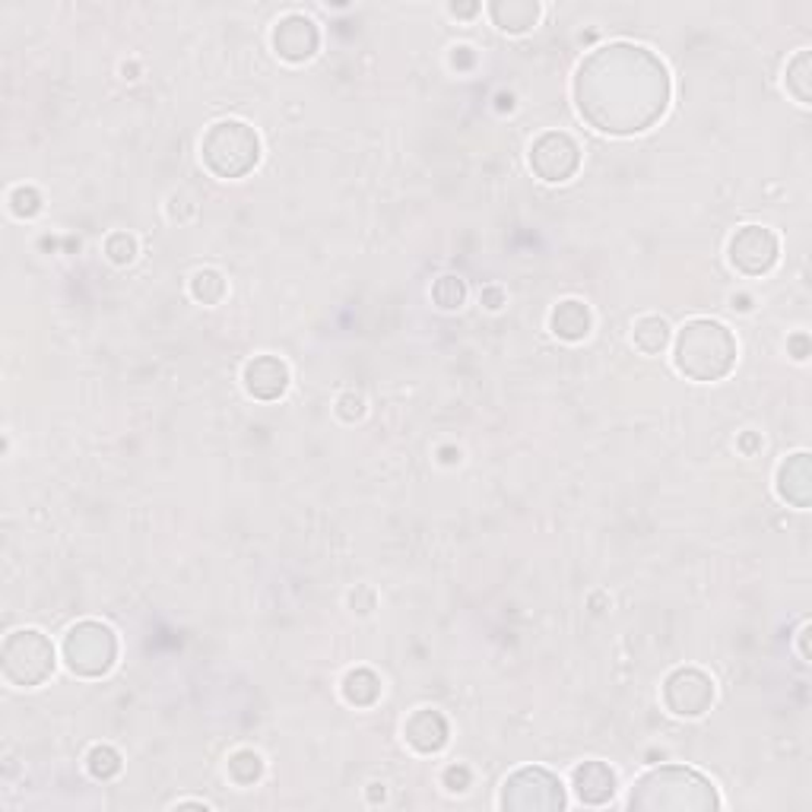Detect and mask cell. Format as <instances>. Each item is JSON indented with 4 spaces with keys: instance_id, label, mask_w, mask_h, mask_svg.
Instances as JSON below:
<instances>
[{
    "instance_id": "1",
    "label": "cell",
    "mask_w": 812,
    "mask_h": 812,
    "mask_svg": "<svg viewBox=\"0 0 812 812\" xmlns=\"http://www.w3.org/2000/svg\"><path fill=\"white\" fill-rule=\"evenodd\" d=\"M575 105L590 128L632 137L648 130L670 105V73L660 58L628 42L590 51L575 77Z\"/></svg>"
},
{
    "instance_id": "2",
    "label": "cell",
    "mask_w": 812,
    "mask_h": 812,
    "mask_svg": "<svg viewBox=\"0 0 812 812\" xmlns=\"http://www.w3.org/2000/svg\"><path fill=\"white\" fill-rule=\"evenodd\" d=\"M628 807L632 810H717L720 800H717L711 780L692 768L683 765H663V768H654L645 778L632 787V797H628Z\"/></svg>"
},
{
    "instance_id": "3",
    "label": "cell",
    "mask_w": 812,
    "mask_h": 812,
    "mask_svg": "<svg viewBox=\"0 0 812 812\" xmlns=\"http://www.w3.org/2000/svg\"><path fill=\"white\" fill-rule=\"evenodd\" d=\"M737 365V340L717 321H689L676 337V368L692 381H720Z\"/></svg>"
},
{
    "instance_id": "4",
    "label": "cell",
    "mask_w": 812,
    "mask_h": 812,
    "mask_svg": "<svg viewBox=\"0 0 812 812\" xmlns=\"http://www.w3.org/2000/svg\"><path fill=\"white\" fill-rule=\"evenodd\" d=\"M200 156L216 178H242L258 165L260 140L245 121H220L207 130Z\"/></svg>"
},
{
    "instance_id": "5",
    "label": "cell",
    "mask_w": 812,
    "mask_h": 812,
    "mask_svg": "<svg viewBox=\"0 0 812 812\" xmlns=\"http://www.w3.org/2000/svg\"><path fill=\"white\" fill-rule=\"evenodd\" d=\"M0 667H3L7 683L33 689V685H42L55 673V648L42 632L20 628L3 642Z\"/></svg>"
},
{
    "instance_id": "6",
    "label": "cell",
    "mask_w": 812,
    "mask_h": 812,
    "mask_svg": "<svg viewBox=\"0 0 812 812\" xmlns=\"http://www.w3.org/2000/svg\"><path fill=\"white\" fill-rule=\"evenodd\" d=\"M118 657V638L102 622H80L67 632L64 660L77 676H102L111 670Z\"/></svg>"
},
{
    "instance_id": "7",
    "label": "cell",
    "mask_w": 812,
    "mask_h": 812,
    "mask_svg": "<svg viewBox=\"0 0 812 812\" xmlns=\"http://www.w3.org/2000/svg\"><path fill=\"white\" fill-rule=\"evenodd\" d=\"M502 807L520 812L562 810L565 807V790H562L558 778L550 775L546 768H520V772H515L511 778L505 780Z\"/></svg>"
},
{
    "instance_id": "8",
    "label": "cell",
    "mask_w": 812,
    "mask_h": 812,
    "mask_svg": "<svg viewBox=\"0 0 812 812\" xmlns=\"http://www.w3.org/2000/svg\"><path fill=\"white\" fill-rule=\"evenodd\" d=\"M578 165H581V150L562 130H550V133L537 137L530 146V168L543 181H568L578 172Z\"/></svg>"
},
{
    "instance_id": "9",
    "label": "cell",
    "mask_w": 812,
    "mask_h": 812,
    "mask_svg": "<svg viewBox=\"0 0 812 812\" xmlns=\"http://www.w3.org/2000/svg\"><path fill=\"white\" fill-rule=\"evenodd\" d=\"M775 260H778V235L772 228L743 226L730 238V263L746 276L768 273Z\"/></svg>"
},
{
    "instance_id": "10",
    "label": "cell",
    "mask_w": 812,
    "mask_h": 812,
    "mask_svg": "<svg viewBox=\"0 0 812 812\" xmlns=\"http://www.w3.org/2000/svg\"><path fill=\"white\" fill-rule=\"evenodd\" d=\"M663 702L673 715L698 717L705 715L715 702V683L702 670H676L663 683Z\"/></svg>"
},
{
    "instance_id": "11",
    "label": "cell",
    "mask_w": 812,
    "mask_h": 812,
    "mask_svg": "<svg viewBox=\"0 0 812 812\" xmlns=\"http://www.w3.org/2000/svg\"><path fill=\"white\" fill-rule=\"evenodd\" d=\"M318 42H321L318 26L308 16H302V13H293V16L280 20L276 30H273V48H276V55L283 61H293V64L308 61L318 51Z\"/></svg>"
},
{
    "instance_id": "12",
    "label": "cell",
    "mask_w": 812,
    "mask_h": 812,
    "mask_svg": "<svg viewBox=\"0 0 812 812\" xmlns=\"http://www.w3.org/2000/svg\"><path fill=\"white\" fill-rule=\"evenodd\" d=\"M245 388L258 400H276L290 388V368L276 356H258L245 365Z\"/></svg>"
},
{
    "instance_id": "13",
    "label": "cell",
    "mask_w": 812,
    "mask_h": 812,
    "mask_svg": "<svg viewBox=\"0 0 812 812\" xmlns=\"http://www.w3.org/2000/svg\"><path fill=\"white\" fill-rule=\"evenodd\" d=\"M778 495L784 498V502L797 505V508H810L812 470H810V455H807V451L787 457V460L780 463Z\"/></svg>"
},
{
    "instance_id": "14",
    "label": "cell",
    "mask_w": 812,
    "mask_h": 812,
    "mask_svg": "<svg viewBox=\"0 0 812 812\" xmlns=\"http://www.w3.org/2000/svg\"><path fill=\"white\" fill-rule=\"evenodd\" d=\"M403 737H407V743L416 749V752H438V749L448 743V720L438 715V711H432V708H423V711H416V715L407 720V727H403Z\"/></svg>"
},
{
    "instance_id": "15",
    "label": "cell",
    "mask_w": 812,
    "mask_h": 812,
    "mask_svg": "<svg viewBox=\"0 0 812 812\" xmlns=\"http://www.w3.org/2000/svg\"><path fill=\"white\" fill-rule=\"evenodd\" d=\"M575 793L581 797V803L600 807L616 793V778L603 762H585L575 768Z\"/></svg>"
},
{
    "instance_id": "16",
    "label": "cell",
    "mask_w": 812,
    "mask_h": 812,
    "mask_svg": "<svg viewBox=\"0 0 812 812\" xmlns=\"http://www.w3.org/2000/svg\"><path fill=\"white\" fill-rule=\"evenodd\" d=\"M555 337L568 340V343H578L590 333V311H587L585 302L578 298H568V302H558L553 308V318H550Z\"/></svg>"
},
{
    "instance_id": "17",
    "label": "cell",
    "mask_w": 812,
    "mask_h": 812,
    "mask_svg": "<svg viewBox=\"0 0 812 812\" xmlns=\"http://www.w3.org/2000/svg\"><path fill=\"white\" fill-rule=\"evenodd\" d=\"M495 26H502L505 33H527L530 26H537L540 20V3L533 0H498L489 7Z\"/></svg>"
},
{
    "instance_id": "18",
    "label": "cell",
    "mask_w": 812,
    "mask_h": 812,
    "mask_svg": "<svg viewBox=\"0 0 812 812\" xmlns=\"http://www.w3.org/2000/svg\"><path fill=\"white\" fill-rule=\"evenodd\" d=\"M635 346L645 353V356H657L667 343H670V327L663 318L657 315H648V318H638L635 321Z\"/></svg>"
},
{
    "instance_id": "19",
    "label": "cell",
    "mask_w": 812,
    "mask_h": 812,
    "mask_svg": "<svg viewBox=\"0 0 812 812\" xmlns=\"http://www.w3.org/2000/svg\"><path fill=\"white\" fill-rule=\"evenodd\" d=\"M343 695H346L350 705H358V708L375 705L378 695H381V680H378L372 670H353V673L343 680Z\"/></svg>"
},
{
    "instance_id": "20",
    "label": "cell",
    "mask_w": 812,
    "mask_h": 812,
    "mask_svg": "<svg viewBox=\"0 0 812 812\" xmlns=\"http://www.w3.org/2000/svg\"><path fill=\"white\" fill-rule=\"evenodd\" d=\"M810 73H812L810 51H800V55L787 64V93L797 98L800 105H810Z\"/></svg>"
},
{
    "instance_id": "21",
    "label": "cell",
    "mask_w": 812,
    "mask_h": 812,
    "mask_svg": "<svg viewBox=\"0 0 812 812\" xmlns=\"http://www.w3.org/2000/svg\"><path fill=\"white\" fill-rule=\"evenodd\" d=\"M86 768H90V775L98 780L115 778V775L121 772V755L111 746H96L86 755Z\"/></svg>"
},
{
    "instance_id": "22",
    "label": "cell",
    "mask_w": 812,
    "mask_h": 812,
    "mask_svg": "<svg viewBox=\"0 0 812 812\" xmlns=\"http://www.w3.org/2000/svg\"><path fill=\"white\" fill-rule=\"evenodd\" d=\"M260 772H263L260 755L251 752V749H242V752H235L228 758V775L238 780V784H255L260 778Z\"/></svg>"
},
{
    "instance_id": "23",
    "label": "cell",
    "mask_w": 812,
    "mask_h": 812,
    "mask_svg": "<svg viewBox=\"0 0 812 812\" xmlns=\"http://www.w3.org/2000/svg\"><path fill=\"white\" fill-rule=\"evenodd\" d=\"M191 293L203 305H216L223 298V293H226V283H223V276L216 270H200L195 276V283H191Z\"/></svg>"
},
{
    "instance_id": "24",
    "label": "cell",
    "mask_w": 812,
    "mask_h": 812,
    "mask_svg": "<svg viewBox=\"0 0 812 812\" xmlns=\"http://www.w3.org/2000/svg\"><path fill=\"white\" fill-rule=\"evenodd\" d=\"M432 298L442 305V308H460L463 302V283L457 276H442L432 290Z\"/></svg>"
},
{
    "instance_id": "25",
    "label": "cell",
    "mask_w": 812,
    "mask_h": 812,
    "mask_svg": "<svg viewBox=\"0 0 812 812\" xmlns=\"http://www.w3.org/2000/svg\"><path fill=\"white\" fill-rule=\"evenodd\" d=\"M38 195H35L33 188H16L13 195H10V210L16 213V216H33L38 213Z\"/></svg>"
},
{
    "instance_id": "26",
    "label": "cell",
    "mask_w": 812,
    "mask_h": 812,
    "mask_svg": "<svg viewBox=\"0 0 812 812\" xmlns=\"http://www.w3.org/2000/svg\"><path fill=\"white\" fill-rule=\"evenodd\" d=\"M105 251H108V258L115 260V263H128V260H133V251H137V248H133V238H130V235L118 232V235L108 238Z\"/></svg>"
},
{
    "instance_id": "27",
    "label": "cell",
    "mask_w": 812,
    "mask_h": 812,
    "mask_svg": "<svg viewBox=\"0 0 812 812\" xmlns=\"http://www.w3.org/2000/svg\"><path fill=\"white\" fill-rule=\"evenodd\" d=\"M800 654H803V660H810V625L800 628Z\"/></svg>"
},
{
    "instance_id": "28",
    "label": "cell",
    "mask_w": 812,
    "mask_h": 812,
    "mask_svg": "<svg viewBox=\"0 0 812 812\" xmlns=\"http://www.w3.org/2000/svg\"><path fill=\"white\" fill-rule=\"evenodd\" d=\"M476 10H480V7H457V3L451 7V13H463V16H470V13H476Z\"/></svg>"
}]
</instances>
